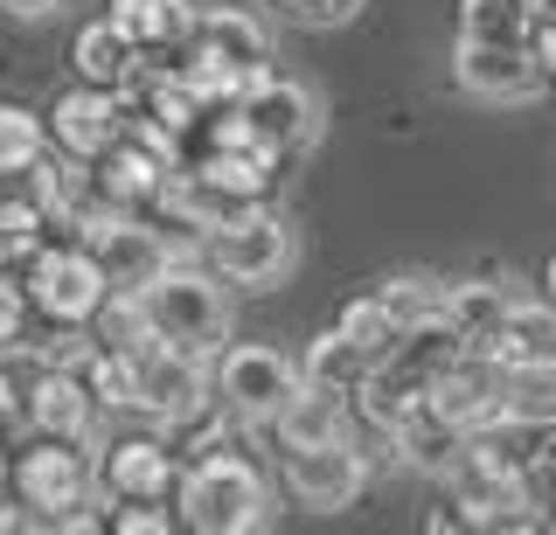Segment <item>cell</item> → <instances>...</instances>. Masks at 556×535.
I'll return each instance as SVG.
<instances>
[{"label": "cell", "mask_w": 556, "mask_h": 535, "mask_svg": "<svg viewBox=\"0 0 556 535\" xmlns=\"http://www.w3.org/2000/svg\"><path fill=\"white\" fill-rule=\"evenodd\" d=\"M521 8H529V14H543V8H556V0H521Z\"/></svg>", "instance_id": "34"}, {"label": "cell", "mask_w": 556, "mask_h": 535, "mask_svg": "<svg viewBox=\"0 0 556 535\" xmlns=\"http://www.w3.org/2000/svg\"><path fill=\"white\" fill-rule=\"evenodd\" d=\"M139 314H147L153 341H174V348H195V355L223 348V334H230V300H223V285L208 279V271L174 265V257L139 285Z\"/></svg>", "instance_id": "2"}, {"label": "cell", "mask_w": 556, "mask_h": 535, "mask_svg": "<svg viewBox=\"0 0 556 535\" xmlns=\"http://www.w3.org/2000/svg\"><path fill=\"white\" fill-rule=\"evenodd\" d=\"M0 8H8L14 22H49V14H56L63 0H0Z\"/></svg>", "instance_id": "32"}, {"label": "cell", "mask_w": 556, "mask_h": 535, "mask_svg": "<svg viewBox=\"0 0 556 535\" xmlns=\"http://www.w3.org/2000/svg\"><path fill=\"white\" fill-rule=\"evenodd\" d=\"M486 361H501V369H556V300H508L494 341H486Z\"/></svg>", "instance_id": "15"}, {"label": "cell", "mask_w": 556, "mask_h": 535, "mask_svg": "<svg viewBox=\"0 0 556 535\" xmlns=\"http://www.w3.org/2000/svg\"><path fill=\"white\" fill-rule=\"evenodd\" d=\"M237 126L251 132L257 147L271 153V161H292V153H306L320 140V98L306 91V84L278 77V71H257L251 84L237 91Z\"/></svg>", "instance_id": "4"}, {"label": "cell", "mask_w": 556, "mask_h": 535, "mask_svg": "<svg viewBox=\"0 0 556 535\" xmlns=\"http://www.w3.org/2000/svg\"><path fill=\"white\" fill-rule=\"evenodd\" d=\"M216 396H223V410L230 418H243V424H271L278 410H286V396L300 390V361L292 355H278V348H265V341H243V348H230L216 361Z\"/></svg>", "instance_id": "6"}, {"label": "cell", "mask_w": 556, "mask_h": 535, "mask_svg": "<svg viewBox=\"0 0 556 535\" xmlns=\"http://www.w3.org/2000/svg\"><path fill=\"white\" fill-rule=\"evenodd\" d=\"M70 63H77V77L98 84V91H126L132 71H139V49L118 36L112 22H91V28H77V42H70Z\"/></svg>", "instance_id": "20"}, {"label": "cell", "mask_w": 556, "mask_h": 535, "mask_svg": "<svg viewBox=\"0 0 556 535\" xmlns=\"http://www.w3.org/2000/svg\"><path fill=\"white\" fill-rule=\"evenodd\" d=\"M77 237L91 244V257H98V271H104L112 292H139L167 265V237L147 230V222H132V209L104 216V222H91V230H77Z\"/></svg>", "instance_id": "11"}, {"label": "cell", "mask_w": 556, "mask_h": 535, "mask_svg": "<svg viewBox=\"0 0 556 535\" xmlns=\"http://www.w3.org/2000/svg\"><path fill=\"white\" fill-rule=\"evenodd\" d=\"M292 257H300V244H292V222L257 209V202H243V209H230L208 230V265H216V279L230 285H251L265 292L292 271Z\"/></svg>", "instance_id": "3"}, {"label": "cell", "mask_w": 556, "mask_h": 535, "mask_svg": "<svg viewBox=\"0 0 556 535\" xmlns=\"http://www.w3.org/2000/svg\"><path fill=\"white\" fill-rule=\"evenodd\" d=\"M42 126H49V140H56L70 161H98V153L126 132V98L98 91V84H77V91H63L56 105H49Z\"/></svg>", "instance_id": "12"}, {"label": "cell", "mask_w": 556, "mask_h": 535, "mask_svg": "<svg viewBox=\"0 0 556 535\" xmlns=\"http://www.w3.org/2000/svg\"><path fill=\"white\" fill-rule=\"evenodd\" d=\"M112 528H126V535H167V514L153 508V500H126V514H112Z\"/></svg>", "instance_id": "30"}, {"label": "cell", "mask_w": 556, "mask_h": 535, "mask_svg": "<svg viewBox=\"0 0 556 535\" xmlns=\"http://www.w3.org/2000/svg\"><path fill=\"white\" fill-rule=\"evenodd\" d=\"M348 390H327V383H300L286 396V410L271 418V431L286 445H327V438H348Z\"/></svg>", "instance_id": "17"}, {"label": "cell", "mask_w": 556, "mask_h": 535, "mask_svg": "<svg viewBox=\"0 0 556 535\" xmlns=\"http://www.w3.org/2000/svg\"><path fill=\"white\" fill-rule=\"evenodd\" d=\"M508 300H515L508 285H494V279H466V285H445L439 320L452 327V334H459V348L486 355V341H494V327H501V314H508Z\"/></svg>", "instance_id": "19"}, {"label": "cell", "mask_w": 556, "mask_h": 535, "mask_svg": "<svg viewBox=\"0 0 556 535\" xmlns=\"http://www.w3.org/2000/svg\"><path fill=\"white\" fill-rule=\"evenodd\" d=\"M549 300H556V257H549Z\"/></svg>", "instance_id": "35"}, {"label": "cell", "mask_w": 556, "mask_h": 535, "mask_svg": "<svg viewBox=\"0 0 556 535\" xmlns=\"http://www.w3.org/2000/svg\"><path fill=\"white\" fill-rule=\"evenodd\" d=\"M188 49H202L208 63L237 71L251 84L257 71H271V28L257 22L251 8H195V28H188Z\"/></svg>", "instance_id": "13"}, {"label": "cell", "mask_w": 556, "mask_h": 535, "mask_svg": "<svg viewBox=\"0 0 556 535\" xmlns=\"http://www.w3.org/2000/svg\"><path fill=\"white\" fill-rule=\"evenodd\" d=\"M132 355V410H153L161 424H195L208 396V355L174 341H139Z\"/></svg>", "instance_id": "5"}, {"label": "cell", "mask_w": 556, "mask_h": 535, "mask_svg": "<svg viewBox=\"0 0 556 535\" xmlns=\"http://www.w3.org/2000/svg\"><path fill=\"white\" fill-rule=\"evenodd\" d=\"M334 327H341L348 341H355L362 355H390V348H396V327H390V314H382V306L369 300V292H362V300H348Z\"/></svg>", "instance_id": "27"}, {"label": "cell", "mask_w": 556, "mask_h": 535, "mask_svg": "<svg viewBox=\"0 0 556 535\" xmlns=\"http://www.w3.org/2000/svg\"><path fill=\"white\" fill-rule=\"evenodd\" d=\"M14 334H22V292L0 279V341H14Z\"/></svg>", "instance_id": "31"}, {"label": "cell", "mask_w": 556, "mask_h": 535, "mask_svg": "<svg viewBox=\"0 0 556 535\" xmlns=\"http://www.w3.org/2000/svg\"><path fill=\"white\" fill-rule=\"evenodd\" d=\"M286 487L313 514H341L355 508L369 487V459L355 453V438H327V445H286Z\"/></svg>", "instance_id": "8"}, {"label": "cell", "mask_w": 556, "mask_h": 535, "mask_svg": "<svg viewBox=\"0 0 556 535\" xmlns=\"http://www.w3.org/2000/svg\"><path fill=\"white\" fill-rule=\"evenodd\" d=\"M22 418L42 431V438H70V445H77L84 431H91L98 404H91V390H84V375L70 369V361H49V369L28 383V396H22Z\"/></svg>", "instance_id": "14"}, {"label": "cell", "mask_w": 556, "mask_h": 535, "mask_svg": "<svg viewBox=\"0 0 556 535\" xmlns=\"http://www.w3.org/2000/svg\"><path fill=\"white\" fill-rule=\"evenodd\" d=\"M174 473H181V466H174V453L161 438H118L98 466L104 494H118V500H161L174 487Z\"/></svg>", "instance_id": "16"}, {"label": "cell", "mask_w": 556, "mask_h": 535, "mask_svg": "<svg viewBox=\"0 0 556 535\" xmlns=\"http://www.w3.org/2000/svg\"><path fill=\"white\" fill-rule=\"evenodd\" d=\"M466 42H529V8L521 0H459Z\"/></svg>", "instance_id": "24"}, {"label": "cell", "mask_w": 556, "mask_h": 535, "mask_svg": "<svg viewBox=\"0 0 556 535\" xmlns=\"http://www.w3.org/2000/svg\"><path fill=\"white\" fill-rule=\"evenodd\" d=\"M376 355H362L355 341L341 334V327H327L320 341L306 348V361H300V383H327V390H355L362 383V369H369Z\"/></svg>", "instance_id": "22"}, {"label": "cell", "mask_w": 556, "mask_h": 535, "mask_svg": "<svg viewBox=\"0 0 556 535\" xmlns=\"http://www.w3.org/2000/svg\"><path fill=\"white\" fill-rule=\"evenodd\" d=\"M8 480H14V494H22L42 522H56V514H70V508L91 500V466H84V453L70 438L28 445L22 459H8Z\"/></svg>", "instance_id": "10"}, {"label": "cell", "mask_w": 556, "mask_h": 535, "mask_svg": "<svg viewBox=\"0 0 556 535\" xmlns=\"http://www.w3.org/2000/svg\"><path fill=\"white\" fill-rule=\"evenodd\" d=\"M529 56L543 63V77L556 71V8H543V14H529Z\"/></svg>", "instance_id": "29"}, {"label": "cell", "mask_w": 556, "mask_h": 535, "mask_svg": "<svg viewBox=\"0 0 556 535\" xmlns=\"http://www.w3.org/2000/svg\"><path fill=\"white\" fill-rule=\"evenodd\" d=\"M369 300L390 314V327H396V341L410 334V327H425L431 314H439V300H445V285L439 279H417V271H404V279H382Z\"/></svg>", "instance_id": "23"}, {"label": "cell", "mask_w": 556, "mask_h": 535, "mask_svg": "<svg viewBox=\"0 0 556 535\" xmlns=\"http://www.w3.org/2000/svg\"><path fill=\"white\" fill-rule=\"evenodd\" d=\"M49 153V126L28 105H0V175H28Z\"/></svg>", "instance_id": "25"}, {"label": "cell", "mask_w": 556, "mask_h": 535, "mask_svg": "<svg viewBox=\"0 0 556 535\" xmlns=\"http://www.w3.org/2000/svg\"><path fill=\"white\" fill-rule=\"evenodd\" d=\"M0 487H8V453H0Z\"/></svg>", "instance_id": "36"}, {"label": "cell", "mask_w": 556, "mask_h": 535, "mask_svg": "<svg viewBox=\"0 0 556 535\" xmlns=\"http://www.w3.org/2000/svg\"><path fill=\"white\" fill-rule=\"evenodd\" d=\"M104 22H112L139 56H147V49H181L188 28H195V0H112Z\"/></svg>", "instance_id": "18"}, {"label": "cell", "mask_w": 556, "mask_h": 535, "mask_svg": "<svg viewBox=\"0 0 556 535\" xmlns=\"http://www.w3.org/2000/svg\"><path fill=\"white\" fill-rule=\"evenodd\" d=\"M22 528H49V522L28 508V500H22V508H0V535H22Z\"/></svg>", "instance_id": "33"}, {"label": "cell", "mask_w": 556, "mask_h": 535, "mask_svg": "<svg viewBox=\"0 0 556 535\" xmlns=\"http://www.w3.org/2000/svg\"><path fill=\"white\" fill-rule=\"evenodd\" d=\"M42 230H49V216L35 209V195L0 202V265H28L42 251Z\"/></svg>", "instance_id": "26"}, {"label": "cell", "mask_w": 556, "mask_h": 535, "mask_svg": "<svg viewBox=\"0 0 556 535\" xmlns=\"http://www.w3.org/2000/svg\"><path fill=\"white\" fill-rule=\"evenodd\" d=\"M278 8H286L292 22H306V28H341V22H355L362 0H278Z\"/></svg>", "instance_id": "28"}, {"label": "cell", "mask_w": 556, "mask_h": 535, "mask_svg": "<svg viewBox=\"0 0 556 535\" xmlns=\"http://www.w3.org/2000/svg\"><path fill=\"white\" fill-rule=\"evenodd\" d=\"M174 500H181V522L195 535H243V528L265 522L271 487L251 459H237V453L216 445V453H202L188 473H174Z\"/></svg>", "instance_id": "1"}, {"label": "cell", "mask_w": 556, "mask_h": 535, "mask_svg": "<svg viewBox=\"0 0 556 535\" xmlns=\"http://www.w3.org/2000/svg\"><path fill=\"white\" fill-rule=\"evenodd\" d=\"M452 84L480 105H529L543 91V63L529 56V42H466L452 49Z\"/></svg>", "instance_id": "9"}, {"label": "cell", "mask_w": 556, "mask_h": 535, "mask_svg": "<svg viewBox=\"0 0 556 535\" xmlns=\"http://www.w3.org/2000/svg\"><path fill=\"white\" fill-rule=\"evenodd\" d=\"M494 410L556 424V369H501L494 361Z\"/></svg>", "instance_id": "21"}, {"label": "cell", "mask_w": 556, "mask_h": 535, "mask_svg": "<svg viewBox=\"0 0 556 535\" xmlns=\"http://www.w3.org/2000/svg\"><path fill=\"white\" fill-rule=\"evenodd\" d=\"M104 292L112 285H104L91 244H42L28 257V300H35V314H49L56 327H84Z\"/></svg>", "instance_id": "7"}]
</instances>
